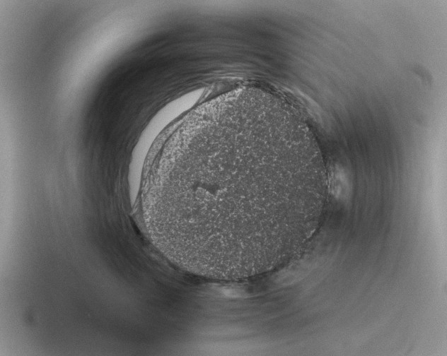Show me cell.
I'll use <instances>...</instances> for the list:
<instances>
[{
    "mask_svg": "<svg viewBox=\"0 0 447 356\" xmlns=\"http://www.w3.org/2000/svg\"><path fill=\"white\" fill-rule=\"evenodd\" d=\"M304 126L279 97L245 88L192 111L146 172L144 223L187 272L237 280L274 268L296 202L323 184Z\"/></svg>",
    "mask_w": 447,
    "mask_h": 356,
    "instance_id": "6da1fadb",
    "label": "cell"
}]
</instances>
